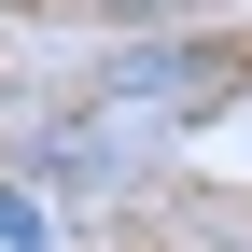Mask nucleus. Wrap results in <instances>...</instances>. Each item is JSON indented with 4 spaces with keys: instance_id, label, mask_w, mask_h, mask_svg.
<instances>
[{
    "instance_id": "obj_1",
    "label": "nucleus",
    "mask_w": 252,
    "mask_h": 252,
    "mask_svg": "<svg viewBox=\"0 0 252 252\" xmlns=\"http://www.w3.org/2000/svg\"><path fill=\"white\" fill-rule=\"evenodd\" d=\"M56 224H42V196H0V252H42Z\"/></svg>"
},
{
    "instance_id": "obj_2",
    "label": "nucleus",
    "mask_w": 252,
    "mask_h": 252,
    "mask_svg": "<svg viewBox=\"0 0 252 252\" xmlns=\"http://www.w3.org/2000/svg\"><path fill=\"white\" fill-rule=\"evenodd\" d=\"M98 14H126V28H140V14H182V0H98Z\"/></svg>"
}]
</instances>
